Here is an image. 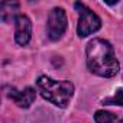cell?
<instances>
[{
	"label": "cell",
	"mask_w": 123,
	"mask_h": 123,
	"mask_svg": "<svg viewBox=\"0 0 123 123\" xmlns=\"http://www.w3.org/2000/svg\"><path fill=\"white\" fill-rule=\"evenodd\" d=\"M86 61L88 70L100 77H114L119 73V62L113 46L104 39H93L86 48Z\"/></svg>",
	"instance_id": "1"
},
{
	"label": "cell",
	"mask_w": 123,
	"mask_h": 123,
	"mask_svg": "<svg viewBox=\"0 0 123 123\" xmlns=\"http://www.w3.org/2000/svg\"><path fill=\"white\" fill-rule=\"evenodd\" d=\"M36 86L43 98H46L52 104L62 109L68 106L74 94V86L71 81H67V80L56 81L46 75H41L36 81Z\"/></svg>",
	"instance_id": "2"
},
{
	"label": "cell",
	"mask_w": 123,
	"mask_h": 123,
	"mask_svg": "<svg viewBox=\"0 0 123 123\" xmlns=\"http://www.w3.org/2000/svg\"><path fill=\"white\" fill-rule=\"evenodd\" d=\"M75 9L80 12V19H78V26H77V33L80 38H86L94 32H97L101 28V20L100 18L88 9L83 3H75Z\"/></svg>",
	"instance_id": "3"
},
{
	"label": "cell",
	"mask_w": 123,
	"mask_h": 123,
	"mask_svg": "<svg viewBox=\"0 0 123 123\" xmlns=\"http://www.w3.org/2000/svg\"><path fill=\"white\" fill-rule=\"evenodd\" d=\"M67 29V15L62 7H55L48 15L46 33L51 41H58Z\"/></svg>",
	"instance_id": "4"
},
{
	"label": "cell",
	"mask_w": 123,
	"mask_h": 123,
	"mask_svg": "<svg viewBox=\"0 0 123 123\" xmlns=\"http://www.w3.org/2000/svg\"><path fill=\"white\" fill-rule=\"evenodd\" d=\"M16 23V32H15V41L18 45L25 46L31 41L32 35V22L26 15H19L15 19Z\"/></svg>",
	"instance_id": "5"
},
{
	"label": "cell",
	"mask_w": 123,
	"mask_h": 123,
	"mask_svg": "<svg viewBox=\"0 0 123 123\" xmlns=\"http://www.w3.org/2000/svg\"><path fill=\"white\" fill-rule=\"evenodd\" d=\"M9 98H12L19 107H23V109H28L33 100H35V90L32 87H26L23 90H16V88H10L9 93H7Z\"/></svg>",
	"instance_id": "6"
},
{
	"label": "cell",
	"mask_w": 123,
	"mask_h": 123,
	"mask_svg": "<svg viewBox=\"0 0 123 123\" xmlns=\"http://www.w3.org/2000/svg\"><path fill=\"white\" fill-rule=\"evenodd\" d=\"M19 10L18 3H2L0 5V15L5 22H9L10 19H16L19 15L16 13Z\"/></svg>",
	"instance_id": "7"
},
{
	"label": "cell",
	"mask_w": 123,
	"mask_h": 123,
	"mask_svg": "<svg viewBox=\"0 0 123 123\" xmlns=\"http://www.w3.org/2000/svg\"><path fill=\"white\" fill-rule=\"evenodd\" d=\"M96 123H117L116 114L107 111V110H97L94 114Z\"/></svg>",
	"instance_id": "8"
},
{
	"label": "cell",
	"mask_w": 123,
	"mask_h": 123,
	"mask_svg": "<svg viewBox=\"0 0 123 123\" xmlns=\"http://www.w3.org/2000/svg\"><path fill=\"white\" fill-rule=\"evenodd\" d=\"M106 104H117V106H123V90H117L116 94L113 97H109L104 100Z\"/></svg>",
	"instance_id": "9"
},
{
	"label": "cell",
	"mask_w": 123,
	"mask_h": 123,
	"mask_svg": "<svg viewBox=\"0 0 123 123\" xmlns=\"http://www.w3.org/2000/svg\"><path fill=\"white\" fill-rule=\"evenodd\" d=\"M122 123H123V120H122Z\"/></svg>",
	"instance_id": "10"
}]
</instances>
